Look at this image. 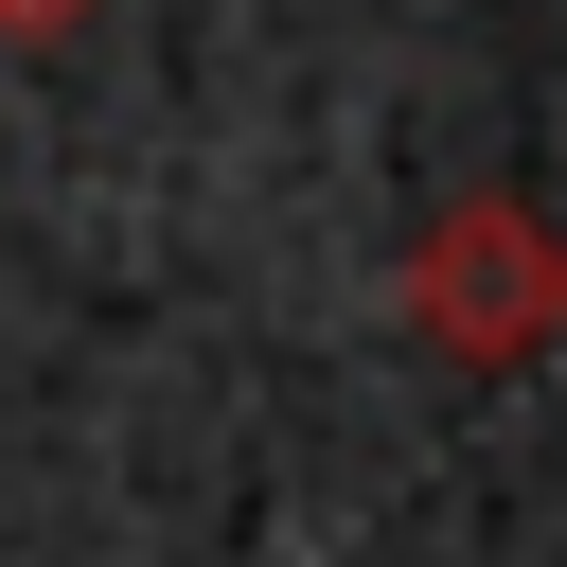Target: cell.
Listing matches in <instances>:
<instances>
[{"instance_id": "6da1fadb", "label": "cell", "mask_w": 567, "mask_h": 567, "mask_svg": "<svg viewBox=\"0 0 567 567\" xmlns=\"http://www.w3.org/2000/svg\"><path fill=\"white\" fill-rule=\"evenodd\" d=\"M408 319H425L443 354H478V372L532 354V337H549V230H532L514 195H461V213L408 248Z\"/></svg>"}, {"instance_id": "7a4b0ae2", "label": "cell", "mask_w": 567, "mask_h": 567, "mask_svg": "<svg viewBox=\"0 0 567 567\" xmlns=\"http://www.w3.org/2000/svg\"><path fill=\"white\" fill-rule=\"evenodd\" d=\"M71 18H89V0H0V35H71Z\"/></svg>"}]
</instances>
